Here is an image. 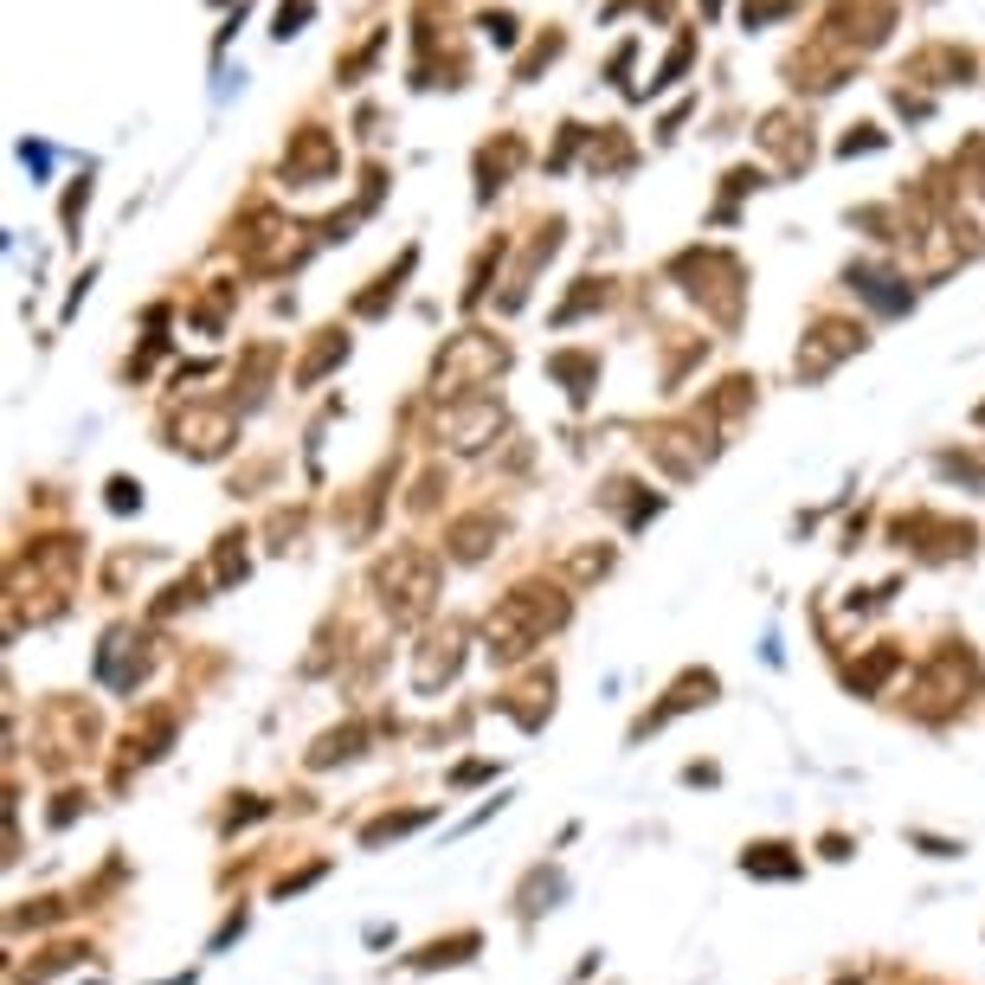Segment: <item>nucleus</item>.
<instances>
[{
  "label": "nucleus",
  "instance_id": "1",
  "mask_svg": "<svg viewBox=\"0 0 985 985\" xmlns=\"http://www.w3.org/2000/svg\"><path fill=\"white\" fill-rule=\"evenodd\" d=\"M560 618H567V606L560 599H541V593H516L503 613L490 618V657L503 664V657H523V650H535L548 631H555Z\"/></svg>",
  "mask_w": 985,
  "mask_h": 985
},
{
  "label": "nucleus",
  "instance_id": "6",
  "mask_svg": "<svg viewBox=\"0 0 985 985\" xmlns=\"http://www.w3.org/2000/svg\"><path fill=\"white\" fill-rule=\"evenodd\" d=\"M341 355H348V341H341V336H316V348H309V361L297 368V387H309L316 374H329V368L341 361Z\"/></svg>",
  "mask_w": 985,
  "mask_h": 985
},
{
  "label": "nucleus",
  "instance_id": "8",
  "mask_svg": "<svg viewBox=\"0 0 985 985\" xmlns=\"http://www.w3.org/2000/svg\"><path fill=\"white\" fill-rule=\"evenodd\" d=\"M110 503H117V509H136V484H123V477H117V484H110Z\"/></svg>",
  "mask_w": 985,
  "mask_h": 985
},
{
  "label": "nucleus",
  "instance_id": "2",
  "mask_svg": "<svg viewBox=\"0 0 985 985\" xmlns=\"http://www.w3.org/2000/svg\"><path fill=\"white\" fill-rule=\"evenodd\" d=\"M175 438H181V451H200L193 438H207V458L232 445V412H181L175 419Z\"/></svg>",
  "mask_w": 985,
  "mask_h": 985
},
{
  "label": "nucleus",
  "instance_id": "5",
  "mask_svg": "<svg viewBox=\"0 0 985 985\" xmlns=\"http://www.w3.org/2000/svg\"><path fill=\"white\" fill-rule=\"evenodd\" d=\"M458 426V438H464V451H477L484 438H490L496 426H503V412L496 406H477V412H458V419H445V431Z\"/></svg>",
  "mask_w": 985,
  "mask_h": 985
},
{
  "label": "nucleus",
  "instance_id": "3",
  "mask_svg": "<svg viewBox=\"0 0 985 985\" xmlns=\"http://www.w3.org/2000/svg\"><path fill=\"white\" fill-rule=\"evenodd\" d=\"M863 348V329L857 322H818V355H805V374H825L832 361L857 355Z\"/></svg>",
  "mask_w": 985,
  "mask_h": 985
},
{
  "label": "nucleus",
  "instance_id": "7",
  "mask_svg": "<svg viewBox=\"0 0 985 985\" xmlns=\"http://www.w3.org/2000/svg\"><path fill=\"white\" fill-rule=\"evenodd\" d=\"M304 20H309V0H283V7H278V39H290Z\"/></svg>",
  "mask_w": 985,
  "mask_h": 985
},
{
  "label": "nucleus",
  "instance_id": "4",
  "mask_svg": "<svg viewBox=\"0 0 985 985\" xmlns=\"http://www.w3.org/2000/svg\"><path fill=\"white\" fill-rule=\"evenodd\" d=\"M329 168H336V149H329V136H322V129H309V136H304V155L290 149V175L304 181V175H329Z\"/></svg>",
  "mask_w": 985,
  "mask_h": 985
}]
</instances>
